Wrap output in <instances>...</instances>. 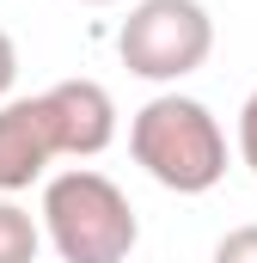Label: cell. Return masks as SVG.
<instances>
[{
    "label": "cell",
    "instance_id": "6da1fadb",
    "mask_svg": "<svg viewBox=\"0 0 257 263\" xmlns=\"http://www.w3.org/2000/svg\"><path fill=\"white\" fill-rule=\"evenodd\" d=\"M128 153L153 184H166L178 196H202L227 178V135L214 123V110L184 92H159L135 110Z\"/></svg>",
    "mask_w": 257,
    "mask_h": 263
},
{
    "label": "cell",
    "instance_id": "7a4b0ae2",
    "mask_svg": "<svg viewBox=\"0 0 257 263\" xmlns=\"http://www.w3.org/2000/svg\"><path fill=\"white\" fill-rule=\"evenodd\" d=\"M43 233L62 251V263H128L141 220L104 172L74 165L43 184Z\"/></svg>",
    "mask_w": 257,
    "mask_h": 263
},
{
    "label": "cell",
    "instance_id": "3957f363",
    "mask_svg": "<svg viewBox=\"0 0 257 263\" xmlns=\"http://www.w3.org/2000/svg\"><path fill=\"white\" fill-rule=\"evenodd\" d=\"M214 49V18L202 0H141L117 31V55L135 80H184Z\"/></svg>",
    "mask_w": 257,
    "mask_h": 263
},
{
    "label": "cell",
    "instance_id": "277c9868",
    "mask_svg": "<svg viewBox=\"0 0 257 263\" xmlns=\"http://www.w3.org/2000/svg\"><path fill=\"white\" fill-rule=\"evenodd\" d=\"M43 117H49V135H56V153L67 159H92L117 141V104L98 80H62L43 92Z\"/></svg>",
    "mask_w": 257,
    "mask_h": 263
},
{
    "label": "cell",
    "instance_id": "5b68a950",
    "mask_svg": "<svg viewBox=\"0 0 257 263\" xmlns=\"http://www.w3.org/2000/svg\"><path fill=\"white\" fill-rule=\"evenodd\" d=\"M49 159H56V135L43 117V98H6L0 104V196L31 190Z\"/></svg>",
    "mask_w": 257,
    "mask_h": 263
},
{
    "label": "cell",
    "instance_id": "8992f818",
    "mask_svg": "<svg viewBox=\"0 0 257 263\" xmlns=\"http://www.w3.org/2000/svg\"><path fill=\"white\" fill-rule=\"evenodd\" d=\"M37 245H43L37 220L19 202H0V263H37Z\"/></svg>",
    "mask_w": 257,
    "mask_h": 263
},
{
    "label": "cell",
    "instance_id": "52a82bcc",
    "mask_svg": "<svg viewBox=\"0 0 257 263\" xmlns=\"http://www.w3.org/2000/svg\"><path fill=\"white\" fill-rule=\"evenodd\" d=\"M214 263H257V227H233L214 245Z\"/></svg>",
    "mask_w": 257,
    "mask_h": 263
},
{
    "label": "cell",
    "instance_id": "ba28073f",
    "mask_svg": "<svg viewBox=\"0 0 257 263\" xmlns=\"http://www.w3.org/2000/svg\"><path fill=\"white\" fill-rule=\"evenodd\" d=\"M239 159L257 172V92L245 98V110H239Z\"/></svg>",
    "mask_w": 257,
    "mask_h": 263
},
{
    "label": "cell",
    "instance_id": "9c48e42d",
    "mask_svg": "<svg viewBox=\"0 0 257 263\" xmlns=\"http://www.w3.org/2000/svg\"><path fill=\"white\" fill-rule=\"evenodd\" d=\"M12 80H19V49H12V37L0 31V104H6V92H12Z\"/></svg>",
    "mask_w": 257,
    "mask_h": 263
},
{
    "label": "cell",
    "instance_id": "30bf717a",
    "mask_svg": "<svg viewBox=\"0 0 257 263\" xmlns=\"http://www.w3.org/2000/svg\"><path fill=\"white\" fill-rule=\"evenodd\" d=\"M80 6H111V0H80Z\"/></svg>",
    "mask_w": 257,
    "mask_h": 263
}]
</instances>
